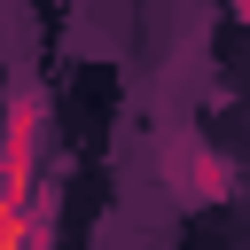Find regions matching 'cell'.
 <instances>
[{
    "mask_svg": "<svg viewBox=\"0 0 250 250\" xmlns=\"http://www.w3.org/2000/svg\"><path fill=\"white\" fill-rule=\"evenodd\" d=\"M31 148H39V94H16L8 125H0V188L31 195Z\"/></svg>",
    "mask_w": 250,
    "mask_h": 250,
    "instance_id": "cell-1",
    "label": "cell"
},
{
    "mask_svg": "<svg viewBox=\"0 0 250 250\" xmlns=\"http://www.w3.org/2000/svg\"><path fill=\"white\" fill-rule=\"evenodd\" d=\"M0 250H39V203L0 188Z\"/></svg>",
    "mask_w": 250,
    "mask_h": 250,
    "instance_id": "cell-2",
    "label": "cell"
}]
</instances>
